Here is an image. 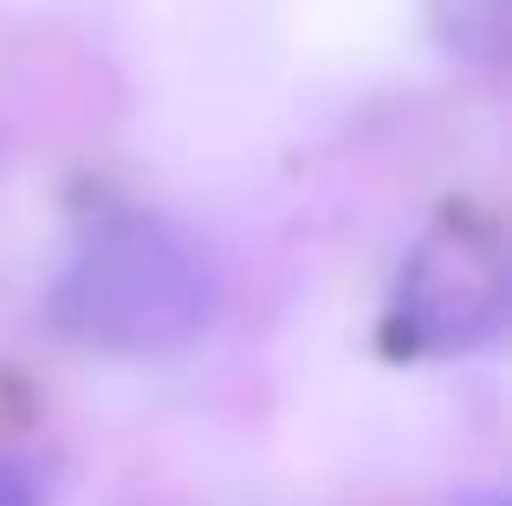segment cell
<instances>
[{
  "instance_id": "2",
  "label": "cell",
  "mask_w": 512,
  "mask_h": 506,
  "mask_svg": "<svg viewBox=\"0 0 512 506\" xmlns=\"http://www.w3.org/2000/svg\"><path fill=\"white\" fill-rule=\"evenodd\" d=\"M506 253L480 221H441L409 247L389 286L383 338L396 357H461L500 338L506 325Z\"/></svg>"
},
{
  "instance_id": "3",
  "label": "cell",
  "mask_w": 512,
  "mask_h": 506,
  "mask_svg": "<svg viewBox=\"0 0 512 506\" xmlns=\"http://www.w3.org/2000/svg\"><path fill=\"white\" fill-rule=\"evenodd\" d=\"M428 20H435V39L454 52V59L493 65L506 52L512 0H435V7H428Z\"/></svg>"
},
{
  "instance_id": "5",
  "label": "cell",
  "mask_w": 512,
  "mask_h": 506,
  "mask_svg": "<svg viewBox=\"0 0 512 506\" xmlns=\"http://www.w3.org/2000/svg\"><path fill=\"white\" fill-rule=\"evenodd\" d=\"M487 506H500V500H487Z\"/></svg>"
},
{
  "instance_id": "4",
  "label": "cell",
  "mask_w": 512,
  "mask_h": 506,
  "mask_svg": "<svg viewBox=\"0 0 512 506\" xmlns=\"http://www.w3.org/2000/svg\"><path fill=\"white\" fill-rule=\"evenodd\" d=\"M0 506H46V487L20 455H0Z\"/></svg>"
},
{
  "instance_id": "1",
  "label": "cell",
  "mask_w": 512,
  "mask_h": 506,
  "mask_svg": "<svg viewBox=\"0 0 512 506\" xmlns=\"http://www.w3.org/2000/svg\"><path fill=\"white\" fill-rule=\"evenodd\" d=\"M65 338L111 357H169L208 331L214 273L182 228L156 215H111L78 234L52 279Z\"/></svg>"
}]
</instances>
